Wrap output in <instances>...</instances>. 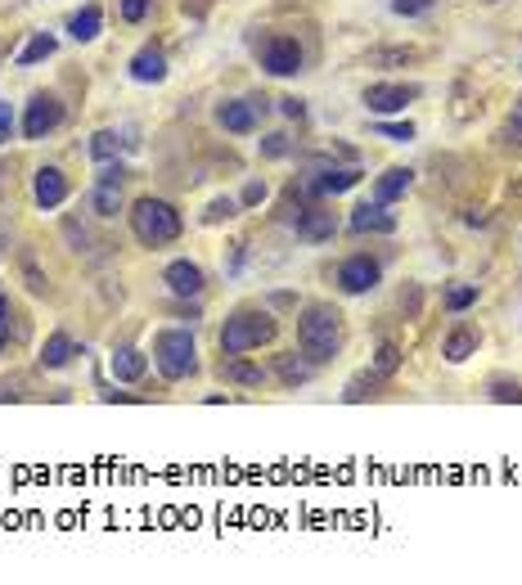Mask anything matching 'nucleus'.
<instances>
[{
	"label": "nucleus",
	"instance_id": "obj_35",
	"mask_svg": "<svg viewBox=\"0 0 522 585\" xmlns=\"http://www.w3.org/2000/svg\"><path fill=\"white\" fill-rule=\"evenodd\" d=\"M261 153H266V158H284L288 153V135H266V140H261Z\"/></svg>",
	"mask_w": 522,
	"mask_h": 585
},
{
	"label": "nucleus",
	"instance_id": "obj_29",
	"mask_svg": "<svg viewBox=\"0 0 522 585\" xmlns=\"http://www.w3.org/2000/svg\"><path fill=\"white\" fill-rule=\"evenodd\" d=\"M473 302H477V288H473V284H459V288H450V293H446V306H450V311H468Z\"/></svg>",
	"mask_w": 522,
	"mask_h": 585
},
{
	"label": "nucleus",
	"instance_id": "obj_27",
	"mask_svg": "<svg viewBox=\"0 0 522 585\" xmlns=\"http://www.w3.org/2000/svg\"><path fill=\"white\" fill-rule=\"evenodd\" d=\"M378 378H383V374H360V378H351L347 392H342V396H347V401H365V396H374Z\"/></svg>",
	"mask_w": 522,
	"mask_h": 585
},
{
	"label": "nucleus",
	"instance_id": "obj_24",
	"mask_svg": "<svg viewBox=\"0 0 522 585\" xmlns=\"http://www.w3.org/2000/svg\"><path fill=\"white\" fill-rule=\"evenodd\" d=\"M275 374L284 378L288 387H297V383H306V378H311V365H306V360H297V351H284V356L275 360Z\"/></svg>",
	"mask_w": 522,
	"mask_h": 585
},
{
	"label": "nucleus",
	"instance_id": "obj_21",
	"mask_svg": "<svg viewBox=\"0 0 522 585\" xmlns=\"http://www.w3.org/2000/svg\"><path fill=\"white\" fill-rule=\"evenodd\" d=\"M473 351H477V333H473V329H464V324H459V329H450V333H446V342H441V356H446L450 365L468 360Z\"/></svg>",
	"mask_w": 522,
	"mask_h": 585
},
{
	"label": "nucleus",
	"instance_id": "obj_10",
	"mask_svg": "<svg viewBox=\"0 0 522 585\" xmlns=\"http://www.w3.org/2000/svg\"><path fill=\"white\" fill-rule=\"evenodd\" d=\"M162 284H167L176 297H203L207 279H203V270H198L194 261H171V266L162 270Z\"/></svg>",
	"mask_w": 522,
	"mask_h": 585
},
{
	"label": "nucleus",
	"instance_id": "obj_13",
	"mask_svg": "<svg viewBox=\"0 0 522 585\" xmlns=\"http://www.w3.org/2000/svg\"><path fill=\"white\" fill-rule=\"evenodd\" d=\"M338 234V221H333L329 207H306V212H297V239L306 243H324Z\"/></svg>",
	"mask_w": 522,
	"mask_h": 585
},
{
	"label": "nucleus",
	"instance_id": "obj_28",
	"mask_svg": "<svg viewBox=\"0 0 522 585\" xmlns=\"http://www.w3.org/2000/svg\"><path fill=\"white\" fill-rule=\"evenodd\" d=\"M234 207H239V198H212V203H207V212H203V221H207V225L230 221V216H234Z\"/></svg>",
	"mask_w": 522,
	"mask_h": 585
},
{
	"label": "nucleus",
	"instance_id": "obj_20",
	"mask_svg": "<svg viewBox=\"0 0 522 585\" xmlns=\"http://www.w3.org/2000/svg\"><path fill=\"white\" fill-rule=\"evenodd\" d=\"M99 27H104V9L99 5H86V9H77V14H72V23H68V32H72V41H95L99 36Z\"/></svg>",
	"mask_w": 522,
	"mask_h": 585
},
{
	"label": "nucleus",
	"instance_id": "obj_1",
	"mask_svg": "<svg viewBox=\"0 0 522 585\" xmlns=\"http://www.w3.org/2000/svg\"><path fill=\"white\" fill-rule=\"evenodd\" d=\"M297 347L311 365H324L342 351V315L329 302H311L297 320Z\"/></svg>",
	"mask_w": 522,
	"mask_h": 585
},
{
	"label": "nucleus",
	"instance_id": "obj_4",
	"mask_svg": "<svg viewBox=\"0 0 522 585\" xmlns=\"http://www.w3.org/2000/svg\"><path fill=\"white\" fill-rule=\"evenodd\" d=\"M153 365H158V374L167 378V383L189 378L198 369L194 333H189V329H158V338H153Z\"/></svg>",
	"mask_w": 522,
	"mask_h": 585
},
{
	"label": "nucleus",
	"instance_id": "obj_40",
	"mask_svg": "<svg viewBox=\"0 0 522 585\" xmlns=\"http://www.w3.org/2000/svg\"><path fill=\"white\" fill-rule=\"evenodd\" d=\"M18 396H23L18 392V383H0V401H18Z\"/></svg>",
	"mask_w": 522,
	"mask_h": 585
},
{
	"label": "nucleus",
	"instance_id": "obj_5",
	"mask_svg": "<svg viewBox=\"0 0 522 585\" xmlns=\"http://www.w3.org/2000/svg\"><path fill=\"white\" fill-rule=\"evenodd\" d=\"M266 99L261 95H248V99H225V104H216V126H225L230 135H252L261 126V117H266Z\"/></svg>",
	"mask_w": 522,
	"mask_h": 585
},
{
	"label": "nucleus",
	"instance_id": "obj_9",
	"mask_svg": "<svg viewBox=\"0 0 522 585\" xmlns=\"http://www.w3.org/2000/svg\"><path fill=\"white\" fill-rule=\"evenodd\" d=\"M378 275H383V270H378L374 257H347L338 266V288L347 297H360V293H369V288L378 284Z\"/></svg>",
	"mask_w": 522,
	"mask_h": 585
},
{
	"label": "nucleus",
	"instance_id": "obj_19",
	"mask_svg": "<svg viewBox=\"0 0 522 585\" xmlns=\"http://www.w3.org/2000/svg\"><path fill=\"white\" fill-rule=\"evenodd\" d=\"M90 212L113 221V216L122 212V180H95V189H90Z\"/></svg>",
	"mask_w": 522,
	"mask_h": 585
},
{
	"label": "nucleus",
	"instance_id": "obj_39",
	"mask_svg": "<svg viewBox=\"0 0 522 585\" xmlns=\"http://www.w3.org/2000/svg\"><path fill=\"white\" fill-rule=\"evenodd\" d=\"M509 126H513V135H522V99H513V113H509Z\"/></svg>",
	"mask_w": 522,
	"mask_h": 585
},
{
	"label": "nucleus",
	"instance_id": "obj_11",
	"mask_svg": "<svg viewBox=\"0 0 522 585\" xmlns=\"http://www.w3.org/2000/svg\"><path fill=\"white\" fill-rule=\"evenodd\" d=\"M32 198H36V207H45V212L59 207L63 198H68V176H63L59 167H41L32 176Z\"/></svg>",
	"mask_w": 522,
	"mask_h": 585
},
{
	"label": "nucleus",
	"instance_id": "obj_3",
	"mask_svg": "<svg viewBox=\"0 0 522 585\" xmlns=\"http://www.w3.org/2000/svg\"><path fill=\"white\" fill-rule=\"evenodd\" d=\"M275 333H279L275 315H266V311H234L230 320H225V329H221V356H248V351L275 342Z\"/></svg>",
	"mask_w": 522,
	"mask_h": 585
},
{
	"label": "nucleus",
	"instance_id": "obj_14",
	"mask_svg": "<svg viewBox=\"0 0 522 585\" xmlns=\"http://www.w3.org/2000/svg\"><path fill=\"white\" fill-rule=\"evenodd\" d=\"M356 185H360V167H324V171H315V180L306 189L311 194H347Z\"/></svg>",
	"mask_w": 522,
	"mask_h": 585
},
{
	"label": "nucleus",
	"instance_id": "obj_43",
	"mask_svg": "<svg viewBox=\"0 0 522 585\" xmlns=\"http://www.w3.org/2000/svg\"><path fill=\"white\" fill-rule=\"evenodd\" d=\"M491 5H495V0H491Z\"/></svg>",
	"mask_w": 522,
	"mask_h": 585
},
{
	"label": "nucleus",
	"instance_id": "obj_6",
	"mask_svg": "<svg viewBox=\"0 0 522 585\" xmlns=\"http://www.w3.org/2000/svg\"><path fill=\"white\" fill-rule=\"evenodd\" d=\"M423 90L419 86H401V81H378V86H365V108L369 113H378V117H387V113H405V104H414Z\"/></svg>",
	"mask_w": 522,
	"mask_h": 585
},
{
	"label": "nucleus",
	"instance_id": "obj_33",
	"mask_svg": "<svg viewBox=\"0 0 522 585\" xmlns=\"http://www.w3.org/2000/svg\"><path fill=\"white\" fill-rule=\"evenodd\" d=\"M378 135H387V140H414V126L410 122H378Z\"/></svg>",
	"mask_w": 522,
	"mask_h": 585
},
{
	"label": "nucleus",
	"instance_id": "obj_2",
	"mask_svg": "<svg viewBox=\"0 0 522 585\" xmlns=\"http://www.w3.org/2000/svg\"><path fill=\"white\" fill-rule=\"evenodd\" d=\"M180 230H185V221L167 198H140L131 207V234L144 248H167V243L180 239Z\"/></svg>",
	"mask_w": 522,
	"mask_h": 585
},
{
	"label": "nucleus",
	"instance_id": "obj_23",
	"mask_svg": "<svg viewBox=\"0 0 522 585\" xmlns=\"http://www.w3.org/2000/svg\"><path fill=\"white\" fill-rule=\"evenodd\" d=\"M54 45H59V41H54V36L50 32H32V41H27L23 45V50H18V68H32V63H41V59H50V54H54Z\"/></svg>",
	"mask_w": 522,
	"mask_h": 585
},
{
	"label": "nucleus",
	"instance_id": "obj_41",
	"mask_svg": "<svg viewBox=\"0 0 522 585\" xmlns=\"http://www.w3.org/2000/svg\"><path fill=\"white\" fill-rule=\"evenodd\" d=\"M5 347H9V320L0 315V351H5Z\"/></svg>",
	"mask_w": 522,
	"mask_h": 585
},
{
	"label": "nucleus",
	"instance_id": "obj_38",
	"mask_svg": "<svg viewBox=\"0 0 522 585\" xmlns=\"http://www.w3.org/2000/svg\"><path fill=\"white\" fill-rule=\"evenodd\" d=\"M9 131H14V108H9V104H0V144L9 140Z\"/></svg>",
	"mask_w": 522,
	"mask_h": 585
},
{
	"label": "nucleus",
	"instance_id": "obj_30",
	"mask_svg": "<svg viewBox=\"0 0 522 585\" xmlns=\"http://www.w3.org/2000/svg\"><path fill=\"white\" fill-rule=\"evenodd\" d=\"M23 284L32 288V293H45V288H50L45 284V275H41V266L32 261V252H23Z\"/></svg>",
	"mask_w": 522,
	"mask_h": 585
},
{
	"label": "nucleus",
	"instance_id": "obj_18",
	"mask_svg": "<svg viewBox=\"0 0 522 585\" xmlns=\"http://www.w3.org/2000/svg\"><path fill=\"white\" fill-rule=\"evenodd\" d=\"M414 185V171L410 167H387L383 176L374 180V198L378 203H396V198H405Z\"/></svg>",
	"mask_w": 522,
	"mask_h": 585
},
{
	"label": "nucleus",
	"instance_id": "obj_17",
	"mask_svg": "<svg viewBox=\"0 0 522 585\" xmlns=\"http://www.w3.org/2000/svg\"><path fill=\"white\" fill-rule=\"evenodd\" d=\"M108 369H113L117 383H140L144 369H149V356H144L140 347H117L113 360H108Z\"/></svg>",
	"mask_w": 522,
	"mask_h": 585
},
{
	"label": "nucleus",
	"instance_id": "obj_15",
	"mask_svg": "<svg viewBox=\"0 0 522 585\" xmlns=\"http://www.w3.org/2000/svg\"><path fill=\"white\" fill-rule=\"evenodd\" d=\"M216 374H221L225 383H239V387H261L266 383V369H261L257 360H243V356H221Z\"/></svg>",
	"mask_w": 522,
	"mask_h": 585
},
{
	"label": "nucleus",
	"instance_id": "obj_26",
	"mask_svg": "<svg viewBox=\"0 0 522 585\" xmlns=\"http://www.w3.org/2000/svg\"><path fill=\"white\" fill-rule=\"evenodd\" d=\"M90 153H95L99 162L117 158V131H95V135H90Z\"/></svg>",
	"mask_w": 522,
	"mask_h": 585
},
{
	"label": "nucleus",
	"instance_id": "obj_7",
	"mask_svg": "<svg viewBox=\"0 0 522 585\" xmlns=\"http://www.w3.org/2000/svg\"><path fill=\"white\" fill-rule=\"evenodd\" d=\"M261 68H266L270 77H293V72H302V45H297L293 36H270V41L261 45Z\"/></svg>",
	"mask_w": 522,
	"mask_h": 585
},
{
	"label": "nucleus",
	"instance_id": "obj_8",
	"mask_svg": "<svg viewBox=\"0 0 522 585\" xmlns=\"http://www.w3.org/2000/svg\"><path fill=\"white\" fill-rule=\"evenodd\" d=\"M59 122H63V104L41 90V95H32V104H27V113H23V135L27 140H45Z\"/></svg>",
	"mask_w": 522,
	"mask_h": 585
},
{
	"label": "nucleus",
	"instance_id": "obj_12",
	"mask_svg": "<svg viewBox=\"0 0 522 585\" xmlns=\"http://www.w3.org/2000/svg\"><path fill=\"white\" fill-rule=\"evenodd\" d=\"M347 225L356 234H392L396 230V216L387 212V203H378V198H374V203H360L356 212H351Z\"/></svg>",
	"mask_w": 522,
	"mask_h": 585
},
{
	"label": "nucleus",
	"instance_id": "obj_22",
	"mask_svg": "<svg viewBox=\"0 0 522 585\" xmlns=\"http://www.w3.org/2000/svg\"><path fill=\"white\" fill-rule=\"evenodd\" d=\"M72 356H77V342H72L68 333H50V338H45V347H41V365L45 369H63Z\"/></svg>",
	"mask_w": 522,
	"mask_h": 585
},
{
	"label": "nucleus",
	"instance_id": "obj_34",
	"mask_svg": "<svg viewBox=\"0 0 522 585\" xmlns=\"http://www.w3.org/2000/svg\"><path fill=\"white\" fill-rule=\"evenodd\" d=\"M149 5H153V0H122V18H126V23H144Z\"/></svg>",
	"mask_w": 522,
	"mask_h": 585
},
{
	"label": "nucleus",
	"instance_id": "obj_42",
	"mask_svg": "<svg viewBox=\"0 0 522 585\" xmlns=\"http://www.w3.org/2000/svg\"><path fill=\"white\" fill-rule=\"evenodd\" d=\"M0 315H5V320H9V297H5V293H0Z\"/></svg>",
	"mask_w": 522,
	"mask_h": 585
},
{
	"label": "nucleus",
	"instance_id": "obj_25",
	"mask_svg": "<svg viewBox=\"0 0 522 585\" xmlns=\"http://www.w3.org/2000/svg\"><path fill=\"white\" fill-rule=\"evenodd\" d=\"M396 365H401V351H396V342H383V347H378V356H374V374L392 378Z\"/></svg>",
	"mask_w": 522,
	"mask_h": 585
},
{
	"label": "nucleus",
	"instance_id": "obj_32",
	"mask_svg": "<svg viewBox=\"0 0 522 585\" xmlns=\"http://www.w3.org/2000/svg\"><path fill=\"white\" fill-rule=\"evenodd\" d=\"M266 194H270L266 180H248V185H243V194H239V203H243V207H257Z\"/></svg>",
	"mask_w": 522,
	"mask_h": 585
},
{
	"label": "nucleus",
	"instance_id": "obj_31",
	"mask_svg": "<svg viewBox=\"0 0 522 585\" xmlns=\"http://www.w3.org/2000/svg\"><path fill=\"white\" fill-rule=\"evenodd\" d=\"M491 401H518V405H522V383H509V378H495V383H491Z\"/></svg>",
	"mask_w": 522,
	"mask_h": 585
},
{
	"label": "nucleus",
	"instance_id": "obj_36",
	"mask_svg": "<svg viewBox=\"0 0 522 585\" xmlns=\"http://www.w3.org/2000/svg\"><path fill=\"white\" fill-rule=\"evenodd\" d=\"M428 5H432V0H392V9H396V14H401V18L423 14V9H428Z\"/></svg>",
	"mask_w": 522,
	"mask_h": 585
},
{
	"label": "nucleus",
	"instance_id": "obj_37",
	"mask_svg": "<svg viewBox=\"0 0 522 585\" xmlns=\"http://www.w3.org/2000/svg\"><path fill=\"white\" fill-rule=\"evenodd\" d=\"M279 113L293 117V122H302V117H306V104H302L297 95H288V99H279Z\"/></svg>",
	"mask_w": 522,
	"mask_h": 585
},
{
	"label": "nucleus",
	"instance_id": "obj_16",
	"mask_svg": "<svg viewBox=\"0 0 522 585\" xmlns=\"http://www.w3.org/2000/svg\"><path fill=\"white\" fill-rule=\"evenodd\" d=\"M131 77L140 81V86H158V81L167 77V54H162L158 45H144L131 59Z\"/></svg>",
	"mask_w": 522,
	"mask_h": 585
}]
</instances>
